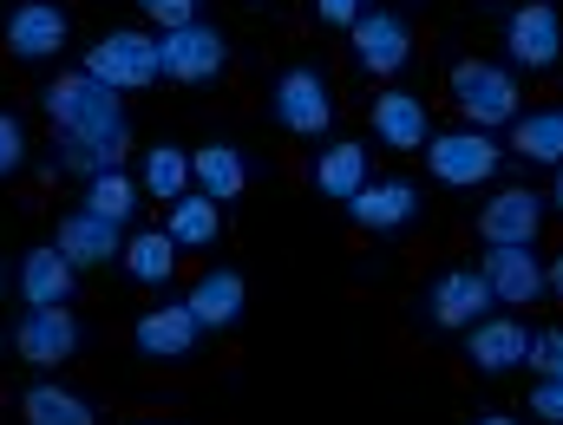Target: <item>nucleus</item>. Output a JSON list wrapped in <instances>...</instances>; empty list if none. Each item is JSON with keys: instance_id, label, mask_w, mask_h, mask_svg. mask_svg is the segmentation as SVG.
<instances>
[{"instance_id": "obj_24", "label": "nucleus", "mask_w": 563, "mask_h": 425, "mask_svg": "<svg viewBox=\"0 0 563 425\" xmlns=\"http://www.w3.org/2000/svg\"><path fill=\"white\" fill-rule=\"evenodd\" d=\"M511 150H518L525 164L558 170L563 164V105H531V112H518V119H511Z\"/></svg>"}, {"instance_id": "obj_20", "label": "nucleus", "mask_w": 563, "mask_h": 425, "mask_svg": "<svg viewBox=\"0 0 563 425\" xmlns=\"http://www.w3.org/2000/svg\"><path fill=\"white\" fill-rule=\"evenodd\" d=\"M184 307L197 314V327L203 334H230L236 321H243V307H250V282L236 276V269H203L190 294H184Z\"/></svg>"}, {"instance_id": "obj_29", "label": "nucleus", "mask_w": 563, "mask_h": 425, "mask_svg": "<svg viewBox=\"0 0 563 425\" xmlns=\"http://www.w3.org/2000/svg\"><path fill=\"white\" fill-rule=\"evenodd\" d=\"M33 157V138H26V125H20V112H7L0 105V183L7 177H20V164Z\"/></svg>"}, {"instance_id": "obj_27", "label": "nucleus", "mask_w": 563, "mask_h": 425, "mask_svg": "<svg viewBox=\"0 0 563 425\" xmlns=\"http://www.w3.org/2000/svg\"><path fill=\"white\" fill-rule=\"evenodd\" d=\"M144 190L157 197V203H177L184 190H197V177H190V150L184 144H151L144 150Z\"/></svg>"}, {"instance_id": "obj_1", "label": "nucleus", "mask_w": 563, "mask_h": 425, "mask_svg": "<svg viewBox=\"0 0 563 425\" xmlns=\"http://www.w3.org/2000/svg\"><path fill=\"white\" fill-rule=\"evenodd\" d=\"M40 112L53 125V170L66 177H99V170H119L132 157V112H125V92H112L106 79H92L86 66L46 79L40 92Z\"/></svg>"}, {"instance_id": "obj_18", "label": "nucleus", "mask_w": 563, "mask_h": 425, "mask_svg": "<svg viewBox=\"0 0 563 425\" xmlns=\"http://www.w3.org/2000/svg\"><path fill=\"white\" fill-rule=\"evenodd\" d=\"M13 288H20L26 307H73V294H79V269H73L53 243H33V249L13 262Z\"/></svg>"}, {"instance_id": "obj_4", "label": "nucleus", "mask_w": 563, "mask_h": 425, "mask_svg": "<svg viewBox=\"0 0 563 425\" xmlns=\"http://www.w3.org/2000/svg\"><path fill=\"white\" fill-rule=\"evenodd\" d=\"M485 314H498V294L485 282V269L478 262H459V269H439L420 294V321L426 327H439V334H465V327H478Z\"/></svg>"}, {"instance_id": "obj_36", "label": "nucleus", "mask_w": 563, "mask_h": 425, "mask_svg": "<svg viewBox=\"0 0 563 425\" xmlns=\"http://www.w3.org/2000/svg\"><path fill=\"white\" fill-rule=\"evenodd\" d=\"M551 203L563 210V164H558V183H551Z\"/></svg>"}, {"instance_id": "obj_23", "label": "nucleus", "mask_w": 563, "mask_h": 425, "mask_svg": "<svg viewBox=\"0 0 563 425\" xmlns=\"http://www.w3.org/2000/svg\"><path fill=\"white\" fill-rule=\"evenodd\" d=\"M190 177H197L203 197L236 203V197L250 190V157H243L236 144H203V150H190Z\"/></svg>"}, {"instance_id": "obj_32", "label": "nucleus", "mask_w": 563, "mask_h": 425, "mask_svg": "<svg viewBox=\"0 0 563 425\" xmlns=\"http://www.w3.org/2000/svg\"><path fill=\"white\" fill-rule=\"evenodd\" d=\"M531 420L563 425V380H538V387H531Z\"/></svg>"}, {"instance_id": "obj_34", "label": "nucleus", "mask_w": 563, "mask_h": 425, "mask_svg": "<svg viewBox=\"0 0 563 425\" xmlns=\"http://www.w3.org/2000/svg\"><path fill=\"white\" fill-rule=\"evenodd\" d=\"M551 294H563V249L551 256Z\"/></svg>"}, {"instance_id": "obj_19", "label": "nucleus", "mask_w": 563, "mask_h": 425, "mask_svg": "<svg viewBox=\"0 0 563 425\" xmlns=\"http://www.w3.org/2000/svg\"><path fill=\"white\" fill-rule=\"evenodd\" d=\"M308 183L328 197V203H354L367 183H374V164H367V144L361 138H334L314 150V164H308Z\"/></svg>"}, {"instance_id": "obj_17", "label": "nucleus", "mask_w": 563, "mask_h": 425, "mask_svg": "<svg viewBox=\"0 0 563 425\" xmlns=\"http://www.w3.org/2000/svg\"><path fill=\"white\" fill-rule=\"evenodd\" d=\"M197 340H203V327H197V314L184 301H157V307H144L132 321V347L144 360H190Z\"/></svg>"}, {"instance_id": "obj_28", "label": "nucleus", "mask_w": 563, "mask_h": 425, "mask_svg": "<svg viewBox=\"0 0 563 425\" xmlns=\"http://www.w3.org/2000/svg\"><path fill=\"white\" fill-rule=\"evenodd\" d=\"M139 197H144V183L139 177H125V170H99V177H86V210H99V216H112V223H132Z\"/></svg>"}, {"instance_id": "obj_16", "label": "nucleus", "mask_w": 563, "mask_h": 425, "mask_svg": "<svg viewBox=\"0 0 563 425\" xmlns=\"http://www.w3.org/2000/svg\"><path fill=\"white\" fill-rule=\"evenodd\" d=\"M53 249L73 262V269H106L112 256H125V223H112V216H99V210H66L59 216V230H53Z\"/></svg>"}, {"instance_id": "obj_12", "label": "nucleus", "mask_w": 563, "mask_h": 425, "mask_svg": "<svg viewBox=\"0 0 563 425\" xmlns=\"http://www.w3.org/2000/svg\"><path fill=\"white\" fill-rule=\"evenodd\" d=\"M66 40H73V13H66L59 0H20V7L7 13V53H13L20 66L59 59Z\"/></svg>"}, {"instance_id": "obj_9", "label": "nucleus", "mask_w": 563, "mask_h": 425, "mask_svg": "<svg viewBox=\"0 0 563 425\" xmlns=\"http://www.w3.org/2000/svg\"><path fill=\"white\" fill-rule=\"evenodd\" d=\"M544 210H551V197H544V190H531V183H505V190H492V197H485V210H478V243H485V249L538 243Z\"/></svg>"}, {"instance_id": "obj_25", "label": "nucleus", "mask_w": 563, "mask_h": 425, "mask_svg": "<svg viewBox=\"0 0 563 425\" xmlns=\"http://www.w3.org/2000/svg\"><path fill=\"white\" fill-rule=\"evenodd\" d=\"M223 203L217 197H203V190H184L177 203H164V230H170V243L177 249H210L217 236H223V216H217Z\"/></svg>"}, {"instance_id": "obj_7", "label": "nucleus", "mask_w": 563, "mask_h": 425, "mask_svg": "<svg viewBox=\"0 0 563 425\" xmlns=\"http://www.w3.org/2000/svg\"><path fill=\"white\" fill-rule=\"evenodd\" d=\"M347 40H354V66H361L367 79H394V72H407V59H413V20L394 13V7H367V13L347 26Z\"/></svg>"}, {"instance_id": "obj_14", "label": "nucleus", "mask_w": 563, "mask_h": 425, "mask_svg": "<svg viewBox=\"0 0 563 425\" xmlns=\"http://www.w3.org/2000/svg\"><path fill=\"white\" fill-rule=\"evenodd\" d=\"M531 334H538V327H525L518 314H485L478 327H465V360H472L485 380H505V373H518V367L531 360Z\"/></svg>"}, {"instance_id": "obj_13", "label": "nucleus", "mask_w": 563, "mask_h": 425, "mask_svg": "<svg viewBox=\"0 0 563 425\" xmlns=\"http://www.w3.org/2000/svg\"><path fill=\"white\" fill-rule=\"evenodd\" d=\"M485 282L498 294V307H538L551 294V262L538 256V243H511V249H485L478 256Z\"/></svg>"}, {"instance_id": "obj_35", "label": "nucleus", "mask_w": 563, "mask_h": 425, "mask_svg": "<svg viewBox=\"0 0 563 425\" xmlns=\"http://www.w3.org/2000/svg\"><path fill=\"white\" fill-rule=\"evenodd\" d=\"M472 425H518L511 413H485V420H472Z\"/></svg>"}, {"instance_id": "obj_6", "label": "nucleus", "mask_w": 563, "mask_h": 425, "mask_svg": "<svg viewBox=\"0 0 563 425\" xmlns=\"http://www.w3.org/2000/svg\"><path fill=\"white\" fill-rule=\"evenodd\" d=\"M426 170H432V183H445V190H478V183H492V177L505 170V150H498L492 132L459 125V132H432Z\"/></svg>"}, {"instance_id": "obj_33", "label": "nucleus", "mask_w": 563, "mask_h": 425, "mask_svg": "<svg viewBox=\"0 0 563 425\" xmlns=\"http://www.w3.org/2000/svg\"><path fill=\"white\" fill-rule=\"evenodd\" d=\"M308 13H314L321 26H341V33H347V26L367 13V0H308Z\"/></svg>"}, {"instance_id": "obj_10", "label": "nucleus", "mask_w": 563, "mask_h": 425, "mask_svg": "<svg viewBox=\"0 0 563 425\" xmlns=\"http://www.w3.org/2000/svg\"><path fill=\"white\" fill-rule=\"evenodd\" d=\"M505 59H511L518 72H551L563 59V13L551 0L511 7V20H505Z\"/></svg>"}, {"instance_id": "obj_26", "label": "nucleus", "mask_w": 563, "mask_h": 425, "mask_svg": "<svg viewBox=\"0 0 563 425\" xmlns=\"http://www.w3.org/2000/svg\"><path fill=\"white\" fill-rule=\"evenodd\" d=\"M125 276L139 288H170L177 276V243H170V230H139V236H125Z\"/></svg>"}, {"instance_id": "obj_31", "label": "nucleus", "mask_w": 563, "mask_h": 425, "mask_svg": "<svg viewBox=\"0 0 563 425\" xmlns=\"http://www.w3.org/2000/svg\"><path fill=\"white\" fill-rule=\"evenodd\" d=\"M144 20L151 26H164V33H177V26H190L197 20V0H139Z\"/></svg>"}, {"instance_id": "obj_3", "label": "nucleus", "mask_w": 563, "mask_h": 425, "mask_svg": "<svg viewBox=\"0 0 563 425\" xmlns=\"http://www.w3.org/2000/svg\"><path fill=\"white\" fill-rule=\"evenodd\" d=\"M445 92H452L459 119L478 125V132H511V119L525 112L518 72H511V66H492V59H459L452 79H445Z\"/></svg>"}, {"instance_id": "obj_8", "label": "nucleus", "mask_w": 563, "mask_h": 425, "mask_svg": "<svg viewBox=\"0 0 563 425\" xmlns=\"http://www.w3.org/2000/svg\"><path fill=\"white\" fill-rule=\"evenodd\" d=\"M157 53H164V79H170V86H210V79H223V66H230V33L210 26V20H190V26L164 33Z\"/></svg>"}, {"instance_id": "obj_22", "label": "nucleus", "mask_w": 563, "mask_h": 425, "mask_svg": "<svg viewBox=\"0 0 563 425\" xmlns=\"http://www.w3.org/2000/svg\"><path fill=\"white\" fill-rule=\"evenodd\" d=\"M20 425H99V406L66 380H33L20 393Z\"/></svg>"}, {"instance_id": "obj_37", "label": "nucleus", "mask_w": 563, "mask_h": 425, "mask_svg": "<svg viewBox=\"0 0 563 425\" xmlns=\"http://www.w3.org/2000/svg\"><path fill=\"white\" fill-rule=\"evenodd\" d=\"M0 301H7V269H0Z\"/></svg>"}, {"instance_id": "obj_5", "label": "nucleus", "mask_w": 563, "mask_h": 425, "mask_svg": "<svg viewBox=\"0 0 563 425\" xmlns=\"http://www.w3.org/2000/svg\"><path fill=\"white\" fill-rule=\"evenodd\" d=\"M86 72L106 79L112 92H144V86H157V79H164L157 33H144V26H112V33H99V40L86 46Z\"/></svg>"}, {"instance_id": "obj_2", "label": "nucleus", "mask_w": 563, "mask_h": 425, "mask_svg": "<svg viewBox=\"0 0 563 425\" xmlns=\"http://www.w3.org/2000/svg\"><path fill=\"white\" fill-rule=\"evenodd\" d=\"M269 119H276L288 138H321V132H334V119H341L334 79H328L321 66H308V59L282 66L276 86H269Z\"/></svg>"}, {"instance_id": "obj_15", "label": "nucleus", "mask_w": 563, "mask_h": 425, "mask_svg": "<svg viewBox=\"0 0 563 425\" xmlns=\"http://www.w3.org/2000/svg\"><path fill=\"white\" fill-rule=\"evenodd\" d=\"M420 210H426V197H420L413 177H374V183L347 203L354 230H367V236H400V230H413Z\"/></svg>"}, {"instance_id": "obj_30", "label": "nucleus", "mask_w": 563, "mask_h": 425, "mask_svg": "<svg viewBox=\"0 0 563 425\" xmlns=\"http://www.w3.org/2000/svg\"><path fill=\"white\" fill-rule=\"evenodd\" d=\"M525 367H531L538 380H563V321L531 334V360H525Z\"/></svg>"}, {"instance_id": "obj_11", "label": "nucleus", "mask_w": 563, "mask_h": 425, "mask_svg": "<svg viewBox=\"0 0 563 425\" xmlns=\"http://www.w3.org/2000/svg\"><path fill=\"white\" fill-rule=\"evenodd\" d=\"M86 347V327L73 321V307H20L13 321V354L26 367H66Z\"/></svg>"}, {"instance_id": "obj_21", "label": "nucleus", "mask_w": 563, "mask_h": 425, "mask_svg": "<svg viewBox=\"0 0 563 425\" xmlns=\"http://www.w3.org/2000/svg\"><path fill=\"white\" fill-rule=\"evenodd\" d=\"M374 138L387 150H426L432 144V112H426L420 92H407V86L374 92Z\"/></svg>"}]
</instances>
